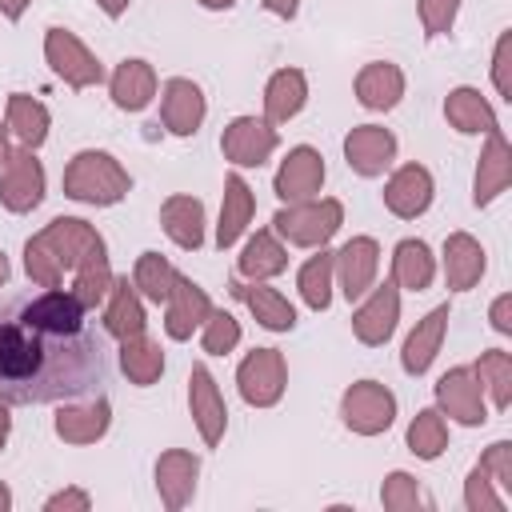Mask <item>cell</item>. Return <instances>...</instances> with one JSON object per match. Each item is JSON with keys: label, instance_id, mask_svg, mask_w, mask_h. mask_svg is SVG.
Listing matches in <instances>:
<instances>
[{"label": "cell", "instance_id": "1", "mask_svg": "<svg viewBox=\"0 0 512 512\" xmlns=\"http://www.w3.org/2000/svg\"><path fill=\"white\" fill-rule=\"evenodd\" d=\"M112 344L104 324L68 288H28L0 296V400L72 404L104 396Z\"/></svg>", "mask_w": 512, "mask_h": 512}, {"label": "cell", "instance_id": "2", "mask_svg": "<svg viewBox=\"0 0 512 512\" xmlns=\"http://www.w3.org/2000/svg\"><path fill=\"white\" fill-rule=\"evenodd\" d=\"M96 260H108L104 240L88 220H76V216H56L44 232H36L24 244V268L32 284H44V288H60L64 272H80L84 264H96Z\"/></svg>", "mask_w": 512, "mask_h": 512}, {"label": "cell", "instance_id": "3", "mask_svg": "<svg viewBox=\"0 0 512 512\" xmlns=\"http://www.w3.org/2000/svg\"><path fill=\"white\" fill-rule=\"evenodd\" d=\"M132 188L128 172L116 164V156L108 152H96V148H84L68 160L64 168V196L80 200V204H96V208H108L116 200H124Z\"/></svg>", "mask_w": 512, "mask_h": 512}, {"label": "cell", "instance_id": "4", "mask_svg": "<svg viewBox=\"0 0 512 512\" xmlns=\"http://www.w3.org/2000/svg\"><path fill=\"white\" fill-rule=\"evenodd\" d=\"M344 224V204L340 200H292L272 216V232L284 236L296 248H320L336 228Z\"/></svg>", "mask_w": 512, "mask_h": 512}, {"label": "cell", "instance_id": "5", "mask_svg": "<svg viewBox=\"0 0 512 512\" xmlns=\"http://www.w3.org/2000/svg\"><path fill=\"white\" fill-rule=\"evenodd\" d=\"M340 416H344V424H348L352 432H360V436H380V432L392 428V420H396V396H392L384 384H376V380H356V384L344 392V400H340Z\"/></svg>", "mask_w": 512, "mask_h": 512}, {"label": "cell", "instance_id": "6", "mask_svg": "<svg viewBox=\"0 0 512 512\" xmlns=\"http://www.w3.org/2000/svg\"><path fill=\"white\" fill-rule=\"evenodd\" d=\"M44 200V164L32 148H8L0 164V204L8 212H32Z\"/></svg>", "mask_w": 512, "mask_h": 512}, {"label": "cell", "instance_id": "7", "mask_svg": "<svg viewBox=\"0 0 512 512\" xmlns=\"http://www.w3.org/2000/svg\"><path fill=\"white\" fill-rule=\"evenodd\" d=\"M236 384H240V396L252 404V408H272L280 396H284V384H288V368H284V356L276 348H256L240 360L236 368Z\"/></svg>", "mask_w": 512, "mask_h": 512}, {"label": "cell", "instance_id": "8", "mask_svg": "<svg viewBox=\"0 0 512 512\" xmlns=\"http://www.w3.org/2000/svg\"><path fill=\"white\" fill-rule=\"evenodd\" d=\"M44 56H48L52 72H56L64 84H72V88H92V84L104 80L100 60H96L68 28H48V36H44Z\"/></svg>", "mask_w": 512, "mask_h": 512}, {"label": "cell", "instance_id": "9", "mask_svg": "<svg viewBox=\"0 0 512 512\" xmlns=\"http://www.w3.org/2000/svg\"><path fill=\"white\" fill-rule=\"evenodd\" d=\"M436 404H440V412H444L448 420L468 424V428H476V424L488 420L484 388H480V380H476L472 368H452V372H444V376L436 380Z\"/></svg>", "mask_w": 512, "mask_h": 512}, {"label": "cell", "instance_id": "10", "mask_svg": "<svg viewBox=\"0 0 512 512\" xmlns=\"http://www.w3.org/2000/svg\"><path fill=\"white\" fill-rule=\"evenodd\" d=\"M276 144H280L276 128L256 116H236L220 136V148L236 168H260L276 152Z\"/></svg>", "mask_w": 512, "mask_h": 512}, {"label": "cell", "instance_id": "11", "mask_svg": "<svg viewBox=\"0 0 512 512\" xmlns=\"http://www.w3.org/2000/svg\"><path fill=\"white\" fill-rule=\"evenodd\" d=\"M368 300L352 312V332L360 344H384L392 332H396V320H400V288L388 280V284H372L364 292Z\"/></svg>", "mask_w": 512, "mask_h": 512}, {"label": "cell", "instance_id": "12", "mask_svg": "<svg viewBox=\"0 0 512 512\" xmlns=\"http://www.w3.org/2000/svg\"><path fill=\"white\" fill-rule=\"evenodd\" d=\"M376 268H380V248L372 236H352L340 252H332V276L340 280V292L348 300H360L376 284Z\"/></svg>", "mask_w": 512, "mask_h": 512}, {"label": "cell", "instance_id": "13", "mask_svg": "<svg viewBox=\"0 0 512 512\" xmlns=\"http://www.w3.org/2000/svg\"><path fill=\"white\" fill-rule=\"evenodd\" d=\"M188 408H192V420H196L204 444L216 448L224 440V428H228V408H224V396H220V388L204 364H196L188 372Z\"/></svg>", "mask_w": 512, "mask_h": 512}, {"label": "cell", "instance_id": "14", "mask_svg": "<svg viewBox=\"0 0 512 512\" xmlns=\"http://www.w3.org/2000/svg\"><path fill=\"white\" fill-rule=\"evenodd\" d=\"M212 316V300L200 284H192L188 276H176L168 300H164V332L172 340H188L204 320Z\"/></svg>", "mask_w": 512, "mask_h": 512}, {"label": "cell", "instance_id": "15", "mask_svg": "<svg viewBox=\"0 0 512 512\" xmlns=\"http://www.w3.org/2000/svg\"><path fill=\"white\" fill-rule=\"evenodd\" d=\"M204 112H208L204 92H200L192 80L172 76V80L160 88V120H164V128H168L172 136H192V132L204 124Z\"/></svg>", "mask_w": 512, "mask_h": 512}, {"label": "cell", "instance_id": "16", "mask_svg": "<svg viewBox=\"0 0 512 512\" xmlns=\"http://www.w3.org/2000/svg\"><path fill=\"white\" fill-rule=\"evenodd\" d=\"M432 192H436L432 172H428L424 164H404V168H396L392 180L384 184V204H388L392 216H400V220H416L420 212H428Z\"/></svg>", "mask_w": 512, "mask_h": 512}, {"label": "cell", "instance_id": "17", "mask_svg": "<svg viewBox=\"0 0 512 512\" xmlns=\"http://www.w3.org/2000/svg\"><path fill=\"white\" fill-rule=\"evenodd\" d=\"M396 156V136L380 124H360L344 136V160L360 176H380Z\"/></svg>", "mask_w": 512, "mask_h": 512}, {"label": "cell", "instance_id": "18", "mask_svg": "<svg viewBox=\"0 0 512 512\" xmlns=\"http://www.w3.org/2000/svg\"><path fill=\"white\" fill-rule=\"evenodd\" d=\"M320 184H324V156L308 144L292 148L284 156V164L276 168V196L288 200V204L292 200H312L320 192Z\"/></svg>", "mask_w": 512, "mask_h": 512}, {"label": "cell", "instance_id": "19", "mask_svg": "<svg viewBox=\"0 0 512 512\" xmlns=\"http://www.w3.org/2000/svg\"><path fill=\"white\" fill-rule=\"evenodd\" d=\"M508 180H512V144H508V136L496 128V132H488V144H484V152H480V160H476V180H472V200H476V208H488V204L508 188Z\"/></svg>", "mask_w": 512, "mask_h": 512}, {"label": "cell", "instance_id": "20", "mask_svg": "<svg viewBox=\"0 0 512 512\" xmlns=\"http://www.w3.org/2000/svg\"><path fill=\"white\" fill-rule=\"evenodd\" d=\"M196 476H200V460L184 448H168L160 460H156V492L164 500V508H184L196 492Z\"/></svg>", "mask_w": 512, "mask_h": 512}, {"label": "cell", "instance_id": "21", "mask_svg": "<svg viewBox=\"0 0 512 512\" xmlns=\"http://www.w3.org/2000/svg\"><path fill=\"white\" fill-rule=\"evenodd\" d=\"M232 288V296L236 300H244L248 304V312L268 328V332H292L296 328V308L276 292V288H268L264 280H232L228 284Z\"/></svg>", "mask_w": 512, "mask_h": 512}, {"label": "cell", "instance_id": "22", "mask_svg": "<svg viewBox=\"0 0 512 512\" xmlns=\"http://www.w3.org/2000/svg\"><path fill=\"white\" fill-rule=\"evenodd\" d=\"M404 96V72L388 60H372L356 72V100L372 112H388L396 108Z\"/></svg>", "mask_w": 512, "mask_h": 512}, {"label": "cell", "instance_id": "23", "mask_svg": "<svg viewBox=\"0 0 512 512\" xmlns=\"http://www.w3.org/2000/svg\"><path fill=\"white\" fill-rule=\"evenodd\" d=\"M160 224H164V232L176 248L196 252L204 244V204L196 196H184V192L168 196L160 204Z\"/></svg>", "mask_w": 512, "mask_h": 512}, {"label": "cell", "instance_id": "24", "mask_svg": "<svg viewBox=\"0 0 512 512\" xmlns=\"http://www.w3.org/2000/svg\"><path fill=\"white\" fill-rule=\"evenodd\" d=\"M448 304H440V308H432L412 332H408V340H404V352H400V364H404V372L408 376H420V372H428V364L436 360V352H440V340H444V328H448Z\"/></svg>", "mask_w": 512, "mask_h": 512}, {"label": "cell", "instance_id": "25", "mask_svg": "<svg viewBox=\"0 0 512 512\" xmlns=\"http://www.w3.org/2000/svg\"><path fill=\"white\" fill-rule=\"evenodd\" d=\"M108 424H112L108 400L104 396H88V404H76L72 400V408H60L56 436L68 440V444H92V440H100L108 432Z\"/></svg>", "mask_w": 512, "mask_h": 512}, {"label": "cell", "instance_id": "26", "mask_svg": "<svg viewBox=\"0 0 512 512\" xmlns=\"http://www.w3.org/2000/svg\"><path fill=\"white\" fill-rule=\"evenodd\" d=\"M252 212H256L252 188L244 184V176H240V172H228V176H224V204H220V224H216V248H232V244L244 236V228H248Z\"/></svg>", "mask_w": 512, "mask_h": 512}, {"label": "cell", "instance_id": "27", "mask_svg": "<svg viewBox=\"0 0 512 512\" xmlns=\"http://www.w3.org/2000/svg\"><path fill=\"white\" fill-rule=\"evenodd\" d=\"M484 264H488L484 248L468 232H452L444 240V280H448L452 292H468L484 276Z\"/></svg>", "mask_w": 512, "mask_h": 512}, {"label": "cell", "instance_id": "28", "mask_svg": "<svg viewBox=\"0 0 512 512\" xmlns=\"http://www.w3.org/2000/svg\"><path fill=\"white\" fill-rule=\"evenodd\" d=\"M112 104L124 108V112H144L156 96V72L148 60H124L116 72H112Z\"/></svg>", "mask_w": 512, "mask_h": 512}, {"label": "cell", "instance_id": "29", "mask_svg": "<svg viewBox=\"0 0 512 512\" xmlns=\"http://www.w3.org/2000/svg\"><path fill=\"white\" fill-rule=\"evenodd\" d=\"M444 116H448V124H452L456 132H464V136H480V132L488 136V132L500 128L492 104H488L476 88H452L448 100H444Z\"/></svg>", "mask_w": 512, "mask_h": 512}, {"label": "cell", "instance_id": "30", "mask_svg": "<svg viewBox=\"0 0 512 512\" xmlns=\"http://www.w3.org/2000/svg\"><path fill=\"white\" fill-rule=\"evenodd\" d=\"M308 100V80L300 68H280L272 72L268 88H264V120L268 124H284L292 120Z\"/></svg>", "mask_w": 512, "mask_h": 512}, {"label": "cell", "instance_id": "31", "mask_svg": "<svg viewBox=\"0 0 512 512\" xmlns=\"http://www.w3.org/2000/svg\"><path fill=\"white\" fill-rule=\"evenodd\" d=\"M144 324L148 320H144V304H140L136 288L128 284V276H116L112 292H108V308H104V332L116 340H128V336H140Z\"/></svg>", "mask_w": 512, "mask_h": 512}, {"label": "cell", "instance_id": "32", "mask_svg": "<svg viewBox=\"0 0 512 512\" xmlns=\"http://www.w3.org/2000/svg\"><path fill=\"white\" fill-rule=\"evenodd\" d=\"M236 268H240L244 280H272V276H280V272L288 268V248L276 240L272 228H260V232L244 244Z\"/></svg>", "mask_w": 512, "mask_h": 512}, {"label": "cell", "instance_id": "33", "mask_svg": "<svg viewBox=\"0 0 512 512\" xmlns=\"http://www.w3.org/2000/svg\"><path fill=\"white\" fill-rule=\"evenodd\" d=\"M436 276V260L424 240H400L392 252V284L408 292H424Z\"/></svg>", "mask_w": 512, "mask_h": 512}, {"label": "cell", "instance_id": "34", "mask_svg": "<svg viewBox=\"0 0 512 512\" xmlns=\"http://www.w3.org/2000/svg\"><path fill=\"white\" fill-rule=\"evenodd\" d=\"M120 368H124V376L132 380V384H140V388H148V384H156L160 380V372H164V352H160V344L152 340V336H128V340H120Z\"/></svg>", "mask_w": 512, "mask_h": 512}, {"label": "cell", "instance_id": "35", "mask_svg": "<svg viewBox=\"0 0 512 512\" xmlns=\"http://www.w3.org/2000/svg\"><path fill=\"white\" fill-rule=\"evenodd\" d=\"M4 124L20 136L24 148H40L44 136H48V108H44L40 100H32L28 92H12V96H8V116H4Z\"/></svg>", "mask_w": 512, "mask_h": 512}, {"label": "cell", "instance_id": "36", "mask_svg": "<svg viewBox=\"0 0 512 512\" xmlns=\"http://www.w3.org/2000/svg\"><path fill=\"white\" fill-rule=\"evenodd\" d=\"M472 372H476L480 388L492 396L496 412H504V408L512 404V356H508L504 348H488V352L476 360Z\"/></svg>", "mask_w": 512, "mask_h": 512}, {"label": "cell", "instance_id": "37", "mask_svg": "<svg viewBox=\"0 0 512 512\" xmlns=\"http://www.w3.org/2000/svg\"><path fill=\"white\" fill-rule=\"evenodd\" d=\"M176 268L160 256V252H140V260H136V268H132V288L140 292V296H148L152 304H164L168 300V292H172V284H176Z\"/></svg>", "mask_w": 512, "mask_h": 512}, {"label": "cell", "instance_id": "38", "mask_svg": "<svg viewBox=\"0 0 512 512\" xmlns=\"http://www.w3.org/2000/svg\"><path fill=\"white\" fill-rule=\"evenodd\" d=\"M408 448L420 460H436L448 448V420L440 408H420L416 420L408 424Z\"/></svg>", "mask_w": 512, "mask_h": 512}, {"label": "cell", "instance_id": "39", "mask_svg": "<svg viewBox=\"0 0 512 512\" xmlns=\"http://www.w3.org/2000/svg\"><path fill=\"white\" fill-rule=\"evenodd\" d=\"M296 284H300L304 304L312 312H324L332 304V252L320 248L316 256H308L304 268H300V276H296Z\"/></svg>", "mask_w": 512, "mask_h": 512}, {"label": "cell", "instance_id": "40", "mask_svg": "<svg viewBox=\"0 0 512 512\" xmlns=\"http://www.w3.org/2000/svg\"><path fill=\"white\" fill-rule=\"evenodd\" d=\"M112 280H116V276H112L108 260H96V264H84V268L76 272V280H72V288H68V292H72V296L92 312V308L112 292Z\"/></svg>", "mask_w": 512, "mask_h": 512}, {"label": "cell", "instance_id": "41", "mask_svg": "<svg viewBox=\"0 0 512 512\" xmlns=\"http://www.w3.org/2000/svg\"><path fill=\"white\" fill-rule=\"evenodd\" d=\"M464 508H468V512H504V508H508V496L492 488V476H488L480 464H476V468L468 472V480H464Z\"/></svg>", "mask_w": 512, "mask_h": 512}, {"label": "cell", "instance_id": "42", "mask_svg": "<svg viewBox=\"0 0 512 512\" xmlns=\"http://www.w3.org/2000/svg\"><path fill=\"white\" fill-rule=\"evenodd\" d=\"M200 328H204L200 344H204L208 356H224V352H232V348L240 344V324H236V316H228V312H216V308H212V316H208Z\"/></svg>", "mask_w": 512, "mask_h": 512}, {"label": "cell", "instance_id": "43", "mask_svg": "<svg viewBox=\"0 0 512 512\" xmlns=\"http://www.w3.org/2000/svg\"><path fill=\"white\" fill-rule=\"evenodd\" d=\"M380 500H384V508H392V512H408V508L424 504V496H420V488H416V480H412L408 472H392V476L384 480V488H380Z\"/></svg>", "mask_w": 512, "mask_h": 512}, {"label": "cell", "instance_id": "44", "mask_svg": "<svg viewBox=\"0 0 512 512\" xmlns=\"http://www.w3.org/2000/svg\"><path fill=\"white\" fill-rule=\"evenodd\" d=\"M480 468L492 476V484H500L504 496H512V444L508 440L488 444V452L480 456Z\"/></svg>", "mask_w": 512, "mask_h": 512}, {"label": "cell", "instance_id": "45", "mask_svg": "<svg viewBox=\"0 0 512 512\" xmlns=\"http://www.w3.org/2000/svg\"><path fill=\"white\" fill-rule=\"evenodd\" d=\"M420 24H424V36H444L452 32V20L460 12V0H420Z\"/></svg>", "mask_w": 512, "mask_h": 512}, {"label": "cell", "instance_id": "46", "mask_svg": "<svg viewBox=\"0 0 512 512\" xmlns=\"http://www.w3.org/2000/svg\"><path fill=\"white\" fill-rule=\"evenodd\" d=\"M492 84L500 92V100L512 104V32H500L496 52H492Z\"/></svg>", "mask_w": 512, "mask_h": 512}, {"label": "cell", "instance_id": "47", "mask_svg": "<svg viewBox=\"0 0 512 512\" xmlns=\"http://www.w3.org/2000/svg\"><path fill=\"white\" fill-rule=\"evenodd\" d=\"M88 512L92 508V496L84 492V488H60V492H52L48 500H44V512Z\"/></svg>", "mask_w": 512, "mask_h": 512}, {"label": "cell", "instance_id": "48", "mask_svg": "<svg viewBox=\"0 0 512 512\" xmlns=\"http://www.w3.org/2000/svg\"><path fill=\"white\" fill-rule=\"evenodd\" d=\"M492 328L504 332V336L512 332V296H508V292L492 300Z\"/></svg>", "mask_w": 512, "mask_h": 512}, {"label": "cell", "instance_id": "49", "mask_svg": "<svg viewBox=\"0 0 512 512\" xmlns=\"http://www.w3.org/2000/svg\"><path fill=\"white\" fill-rule=\"evenodd\" d=\"M264 8H268L272 16H280V20H292L296 8H300V0H264Z\"/></svg>", "mask_w": 512, "mask_h": 512}, {"label": "cell", "instance_id": "50", "mask_svg": "<svg viewBox=\"0 0 512 512\" xmlns=\"http://www.w3.org/2000/svg\"><path fill=\"white\" fill-rule=\"evenodd\" d=\"M24 8H28V0H0V16H8V20H20Z\"/></svg>", "mask_w": 512, "mask_h": 512}, {"label": "cell", "instance_id": "51", "mask_svg": "<svg viewBox=\"0 0 512 512\" xmlns=\"http://www.w3.org/2000/svg\"><path fill=\"white\" fill-rule=\"evenodd\" d=\"M96 4H100V8H104V12H108V16H112V20H116V16H124V12H128V0H96Z\"/></svg>", "mask_w": 512, "mask_h": 512}, {"label": "cell", "instance_id": "52", "mask_svg": "<svg viewBox=\"0 0 512 512\" xmlns=\"http://www.w3.org/2000/svg\"><path fill=\"white\" fill-rule=\"evenodd\" d=\"M200 4H204V8H212V12H220V8H232L236 0H200Z\"/></svg>", "mask_w": 512, "mask_h": 512}, {"label": "cell", "instance_id": "53", "mask_svg": "<svg viewBox=\"0 0 512 512\" xmlns=\"http://www.w3.org/2000/svg\"><path fill=\"white\" fill-rule=\"evenodd\" d=\"M4 156H8V124H0V164H4Z\"/></svg>", "mask_w": 512, "mask_h": 512}, {"label": "cell", "instance_id": "54", "mask_svg": "<svg viewBox=\"0 0 512 512\" xmlns=\"http://www.w3.org/2000/svg\"><path fill=\"white\" fill-rule=\"evenodd\" d=\"M8 428H12V424H8V412L0 408V448H4V440H8Z\"/></svg>", "mask_w": 512, "mask_h": 512}, {"label": "cell", "instance_id": "55", "mask_svg": "<svg viewBox=\"0 0 512 512\" xmlns=\"http://www.w3.org/2000/svg\"><path fill=\"white\" fill-rule=\"evenodd\" d=\"M8 508H12V492L0 484V512H8Z\"/></svg>", "mask_w": 512, "mask_h": 512}, {"label": "cell", "instance_id": "56", "mask_svg": "<svg viewBox=\"0 0 512 512\" xmlns=\"http://www.w3.org/2000/svg\"><path fill=\"white\" fill-rule=\"evenodd\" d=\"M4 280H8V256L0 252V284H4Z\"/></svg>", "mask_w": 512, "mask_h": 512}]
</instances>
